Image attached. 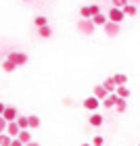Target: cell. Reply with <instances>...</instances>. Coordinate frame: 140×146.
<instances>
[{
    "label": "cell",
    "mask_w": 140,
    "mask_h": 146,
    "mask_svg": "<svg viewBox=\"0 0 140 146\" xmlns=\"http://www.w3.org/2000/svg\"><path fill=\"white\" fill-rule=\"evenodd\" d=\"M75 27H77L79 34H84V36H92V34H94V29H96V25L92 23V19H79Z\"/></svg>",
    "instance_id": "6da1fadb"
},
{
    "label": "cell",
    "mask_w": 140,
    "mask_h": 146,
    "mask_svg": "<svg viewBox=\"0 0 140 146\" xmlns=\"http://www.w3.org/2000/svg\"><path fill=\"white\" fill-rule=\"evenodd\" d=\"M6 58H9V61H13L17 67H23V65L27 63V54H25V52H17V50L9 52V54H6Z\"/></svg>",
    "instance_id": "7a4b0ae2"
},
{
    "label": "cell",
    "mask_w": 140,
    "mask_h": 146,
    "mask_svg": "<svg viewBox=\"0 0 140 146\" xmlns=\"http://www.w3.org/2000/svg\"><path fill=\"white\" fill-rule=\"evenodd\" d=\"M101 100H98V98H94V96H88V98H86V100L82 102V107L86 109V111H90V113H96V109L98 107H101Z\"/></svg>",
    "instance_id": "3957f363"
},
{
    "label": "cell",
    "mask_w": 140,
    "mask_h": 146,
    "mask_svg": "<svg viewBox=\"0 0 140 146\" xmlns=\"http://www.w3.org/2000/svg\"><path fill=\"white\" fill-rule=\"evenodd\" d=\"M107 17H109V21L121 25V21L125 19V13H123L121 9H113V6H111V9H109V15H107Z\"/></svg>",
    "instance_id": "277c9868"
},
{
    "label": "cell",
    "mask_w": 140,
    "mask_h": 146,
    "mask_svg": "<svg viewBox=\"0 0 140 146\" xmlns=\"http://www.w3.org/2000/svg\"><path fill=\"white\" fill-rule=\"evenodd\" d=\"M103 29H105V34L109 36V38H115V36H119V31H121V25H119V23H113V21H109V23H107Z\"/></svg>",
    "instance_id": "5b68a950"
},
{
    "label": "cell",
    "mask_w": 140,
    "mask_h": 146,
    "mask_svg": "<svg viewBox=\"0 0 140 146\" xmlns=\"http://www.w3.org/2000/svg\"><path fill=\"white\" fill-rule=\"evenodd\" d=\"M92 96L98 98L101 102H105V100H107V96H109V92H107V90H105V86L101 84V86H94V94H92Z\"/></svg>",
    "instance_id": "8992f818"
},
{
    "label": "cell",
    "mask_w": 140,
    "mask_h": 146,
    "mask_svg": "<svg viewBox=\"0 0 140 146\" xmlns=\"http://www.w3.org/2000/svg\"><path fill=\"white\" fill-rule=\"evenodd\" d=\"M9 123H13V121H17V117H19V113H17V109L15 107H6V111H4V115H2Z\"/></svg>",
    "instance_id": "52a82bcc"
},
{
    "label": "cell",
    "mask_w": 140,
    "mask_h": 146,
    "mask_svg": "<svg viewBox=\"0 0 140 146\" xmlns=\"http://www.w3.org/2000/svg\"><path fill=\"white\" fill-rule=\"evenodd\" d=\"M103 86H105V90L109 92V94H115V92H117V84H115V79H113V75L107 77L105 82H103Z\"/></svg>",
    "instance_id": "ba28073f"
},
{
    "label": "cell",
    "mask_w": 140,
    "mask_h": 146,
    "mask_svg": "<svg viewBox=\"0 0 140 146\" xmlns=\"http://www.w3.org/2000/svg\"><path fill=\"white\" fill-rule=\"evenodd\" d=\"M119 100H121V98H119L117 94H109V96H107V100L103 102V107H107V109H115Z\"/></svg>",
    "instance_id": "9c48e42d"
},
{
    "label": "cell",
    "mask_w": 140,
    "mask_h": 146,
    "mask_svg": "<svg viewBox=\"0 0 140 146\" xmlns=\"http://www.w3.org/2000/svg\"><path fill=\"white\" fill-rule=\"evenodd\" d=\"M88 121H90V125H92V127H101V125L105 123V117H103V115H98V113H92Z\"/></svg>",
    "instance_id": "30bf717a"
},
{
    "label": "cell",
    "mask_w": 140,
    "mask_h": 146,
    "mask_svg": "<svg viewBox=\"0 0 140 146\" xmlns=\"http://www.w3.org/2000/svg\"><path fill=\"white\" fill-rule=\"evenodd\" d=\"M6 134H9L11 138H17L19 134H21V129H19L17 121H13V123H9V125H6Z\"/></svg>",
    "instance_id": "8fae6325"
},
{
    "label": "cell",
    "mask_w": 140,
    "mask_h": 146,
    "mask_svg": "<svg viewBox=\"0 0 140 146\" xmlns=\"http://www.w3.org/2000/svg\"><path fill=\"white\" fill-rule=\"evenodd\" d=\"M17 140H19V142H21L23 146H27L29 142H34V138H31V134H29V131H27V129H23V131H21V134H19V136H17Z\"/></svg>",
    "instance_id": "7c38bea8"
},
{
    "label": "cell",
    "mask_w": 140,
    "mask_h": 146,
    "mask_svg": "<svg viewBox=\"0 0 140 146\" xmlns=\"http://www.w3.org/2000/svg\"><path fill=\"white\" fill-rule=\"evenodd\" d=\"M92 23H94L96 27H98V25H101V27H105V25L109 23V17H107V15H103V13H101V15H96L94 19H92Z\"/></svg>",
    "instance_id": "4fadbf2b"
},
{
    "label": "cell",
    "mask_w": 140,
    "mask_h": 146,
    "mask_svg": "<svg viewBox=\"0 0 140 146\" xmlns=\"http://www.w3.org/2000/svg\"><path fill=\"white\" fill-rule=\"evenodd\" d=\"M115 94H117L119 98H123V100H128V98H130V88H128V86H117V92H115Z\"/></svg>",
    "instance_id": "5bb4252c"
},
{
    "label": "cell",
    "mask_w": 140,
    "mask_h": 146,
    "mask_svg": "<svg viewBox=\"0 0 140 146\" xmlns=\"http://www.w3.org/2000/svg\"><path fill=\"white\" fill-rule=\"evenodd\" d=\"M113 79H115L117 86H125V84H128V75H125V73H115Z\"/></svg>",
    "instance_id": "9a60e30c"
},
{
    "label": "cell",
    "mask_w": 140,
    "mask_h": 146,
    "mask_svg": "<svg viewBox=\"0 0 140 146\" xmlns=\"http://www.w3.org/2000/svg\"><path fill=\"white\" fill-rule=\"evenodd\" d=\"M17 125H19V129H27L29 127V117H17Z\"/></svg>",
    "instance_id": "2e32d148"
},
{
    "label": "cell",
    "mask_w": 140,
    "mask_h": 146,
    "mask_svg": "<svg viewBox=\"0 0 140 146\" xmlns=\"http://www.w3.org/2000/svg\"><path fill=\"white\" fill-rule=\"evenodd\" d=\"M38 36H40V38H50V36H52V27H50V25L40 27V29H38Z\"/></svg>",
    "instance_id": "e0dca14e"
},
{
    "label": "cell",
    "mask_w": 140,
    "mask_h": 146,
    "mask_svg": "<svg viewBox=\"0 0 140 146\" xmlns=\"http://www.w3.org/2000/svg\"><path fill=\"white\" fill-rule=\"evenodd\" d=\"M2 69H4L6 73H13V71L17 69V65L13 63V61H9V58H4V63H2Z\"/></svg>",
    "instance_id": "ac0fdd59"
},
{
    "label": "cell",
    "mask_w": 140,
    "mask_h": 146,
    "mask_svg": "<svg viewBox=\"0 0 140 146\" xmlns=\"http://www.w3.org/2000/svg\"><path fill=\"white\" fill-rule=\"evenodd\" d=\"M79 17L82 19H92V13H90V4H86L79 9Z\"/></svg>",
    "instance_id": "d6986e66"
},
{
    "label": "cell",
    "mask_w": 140,
    "mask_h": 146,
    "mask_svg": "<svg viewBox=\"0 0 140 146\" xmlns=\"http://www.w3.org/2000/svg\"><path fill=\"white\" fill-rule=\"evenodd\" d=\"M34 25H36L38 29H40V27H46V25H48V19H46V17H40V15H38V17L34 19Z\"/></svg>",
    "instance_id": "ffe728a7"
},
{
    "label": "cell",
    "mask_w": 140,
    "mask_h": 146,
    "mask_svg": "<svg viewBox=\"0 0 140 146\" xmlns=\"http://www.w3.org/2000/svg\"><path fill=\"white\" fill-rule=\"evenodd\" d=\"M123 13H125V17H134L136 13H138V9H136V4H128L123 9Z\"/></svg>",
    "instance_id": "44dd1931"
},
{
    "label": "cell",
    "mask_w": 140,
    "mask_h": 146,
    "mask_svg": "<svg viewBox=\"0 0 140 146\" xmlns=\"http://www.w3.org/2000/svg\"><path fill=\"white\" fill-rule=\"evenodd\" d=\"M111 2H113V9H125V6H128L130 4V0H111Z\"/></svg>",
    "instance_id": "7402d4cb"
},
{
    "label": "cell",
    "mask_w": 140,
    "mask_h": 146,
    "mask_svg": "<svg viewBox=\"0 0 140 146\" xmlns=\"http://www.w3.org/2000/svg\"><path fill=\"white\" fill-rule=\"evenodd\" d=\"M11 142H13V138L9 134H0V146H11Z\"/></svg>",
    "instance_id": "603a6c76"
},
{
    "label": "cell",
    "mask_w": 140,
    "mask_h": 146,
    "mask_svg": "<svg viewBox=\"0 0 140 146\" xmlns=\"http://www.w3.org/2000/svg\"><path fill=\"white\" fill-rule=\"evenodd\" d=\"M29 127H40V117L38 115H29Z\"/></svg>",
    "instance_id": "cb8c5ba5"
},
{
    "label": "cell",
    "mask_w": 140,
    "mask_h": 146,
    "mask_svg": "<svg viewBox=\"0 0 140 146\" xmlns=\"http://www.w3.org/2000/svg\"><path fill=\"white\" fill-rule=\"evenodd\" d=\"M125 109H128V102H125L123 98H121V100L117 102V107H115V111H117V113H125Z\"/></svg>",
    "instance_id": "d4e9b609"
},
{
    "label": "cell",
    "mask_w": 140,
    "mask_h": 146,
    "mask_svg": "<svg viewBox=\"0 0 140 146\" xmlns=\"http://www.w3.org/2000/svg\"><path fill=\"white\" fill-rule=\"evenodd\" d=\"M90 13H92V19H94L96 15H101V6L98 4H90Z\"/></svg>",
    "instance_id": "484cf974"
},
{
    "label": "cell",
    "mask_w": 140,
    "mask_h": 146,
    "mask_svg": "<svg viewBox=\"0 0 140 146\" xmlns=\"http://www.w3.org/2000/svg\"><path fill=\"white\" fill-rule=\"evenodd\" d=\"M105 144V138L103 136H94V140H92V146H103Z\"/></svg>",
    "instance_id": "4316f807"
},
{
    "label": "cell",
    "mask_w": 140,
    "mask_h": 146,
    "mask_svg": "<svg viewBox=\"0 0 140 146\" xmlns=\"http://www.w3.org/2000/svg\"><path fill=\"white\" fill-rule=\"evenodd\" d=\"M6 125H9V121H6L4 117H0V134H4V131H6Z\"/></svg>",
    "instance_id": "83f0119b"
},
{
    "label": "cell",
    "mask_w": 140,
    "mask_h": 146,
    "mask_svg": "<svg viewBox=\"0 0 140 146\" xmlns=\"http://www.w3.org/2000/svg\"><path fill=\"white\" fill-rule=\"evenodd\" d=\"M4 111H6V104H4V102H0V117L4 115Z\"/></svg>",
    "instance_id": "f1b7e54d"
},
{
    "label": "cell",
    "mask_w": 140,
    "mask_h": 146,
    "mask_svg": "<svg viewBox=\"0 0 140 146\" xmlns=\"http://www.w3.org/2000/svg\"><path fill=\"white\" fill-rule=\"evenodd\" d=\"M11 146H23V144H21V142H19V140H17V138H13V142H11Z\"/></svg>",
    "instance_id": "f546056e"
},
{
    "label": "cell",
    "mask_w": 140,
    "mask_h": 146,
    "mask_svg": "<svg viewBox=\"0 0 140 146\" xmlns=\"http://www.w3.org/2000/svg\"><path fill=\"white\" fill-rule=\"evenodd\" d=\"M27 146H40V144H38V142H36V140H34V142H29V144H27Z\"/></svg>",
    "instance_id": "4dcf8cb0"
},
{
    "label": "cell",
    "mask_w": 140,
    "mask_h": 146,
    "mask_svg": "<svg viewBox=\"0 0 140 146\" xmlns=\"http://www.w3.org/2000/svg\"><path fill=\"white\" fill-rule=\"evenodd\" d=\"M140 2V0H130V4H138Z\"/></svg>",
    "instance_id": "1f68e13d"
},
{
    "label": "cell",
    "mask_w": 140,
    "mask_h": 146,
    "mask_svg": "<svg viewBox=\"0 0 140 146\" xmlns=\"http://www.w3.org/2000/svg\"><path fill=\"white\" fill-rule=\"evenodd\" d=\"M82 146H92V144H88V142H84V144H82Z\"/></svg>",
    "instance_id": "d6a6232c"
},
{
    "label": "cell",
    "mask_w": 140,
    "mask_h": 146,
    "mask_svg": "<svg viewBox=\"0 0 140 146\" xmlns=\"http://www.w3.org/2000/svg\"><path fill=\"white\" fill-rule=\"evenodd\" d=\"M25 2H27V0H25Z\"/></svg>",
    "instance_id": "836d02e7"
},
{
    "label": "cell",
    "mask_w": 140,
    "mask_h": 146,
    "mask_svg": "<svg viewBox=\"0 0 140 146\" xmlns=\"http://www.w3.org/2000/svg\"><path fill=\"white\" fill-rule=\"evenodd\" d=\"M138 146H140V144H138Z\"/></svg>",
    "instance_id": "e575fe53"
}]
</instances>
